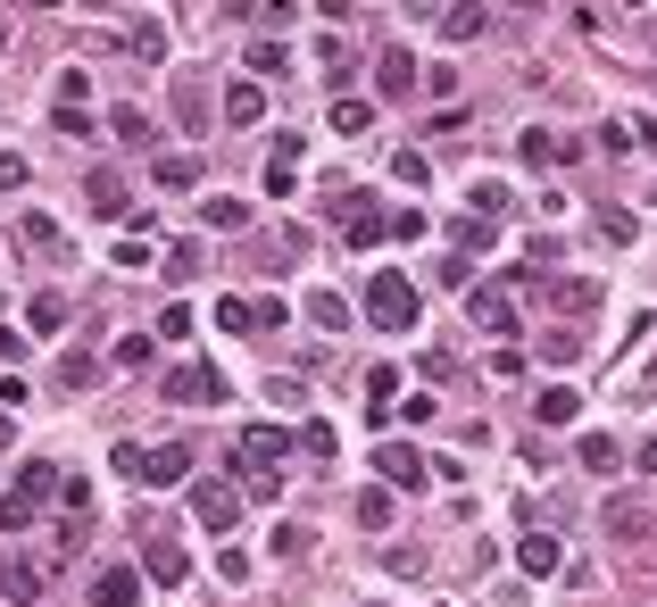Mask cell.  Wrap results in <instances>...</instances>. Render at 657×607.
Segmentation results:
<instances>
[{"instance_id":"cell-28","label":"cell","mask_w":657,"mask_h":607,"mask_svg":"<svg viewBox=\"0 0 657 607\" xmlns=\"http://www.w3.org/2000/svg\"><path fill=\"white\" fill-rule=\"evenodd\" d=\"M467 217H491V225H500V217H507V184H474L467 191Z\"/></svg>"},{"instance_id":"cell-30","label":"cell","mask_w":657,"mask_h":607,"mask_svg":"<svg viewBox=\"0 0 657 607\" xmlns=\"http://www.w3.org/2000/svg\"><path fill=\"white\" fill-rule=\"evenodd\" d=\"M109 125H117V142H142V151H151V142H158V125H151V117H142V109H117Z\"/></svg>"},{"instance_id":"cell-15","label":"cell","mask_w":657,"mask_h":607,"mask_svg":"<svg viewBox=\"0 0 657 607\" xmlns=\"http://www.w3.org/2000/svg\"><path fill=\"white\" fill-rule=\"evenodd\" d=\"M516 566H525V574H558V566H566L558 532H525V541H516Z\"/></svg>"},{"instance_id":"cell-25","label":"cell","mask_w":657,"mask_h":607,"mask_svg":"<svg viewBox=\"0 0 657 607\" xmlns=\"http://www.w3.org/2000/svg\"><path fill=\"white\" fill-rule=\"evenodd\" d=\"M200 225H208V233H242V225H250V200H208Z\"/></svg>"},{"instance_id":"cell-22","label":"cell","mask_w":657,"mask_h":607,"mask_svg":"<svg viewBox=\"0 0 657 607\" xmlns=\"http://www.w3.org/2000/svg\"><path fill=\"white\" fill-rule=\"evenodd\" d=\"M325 117H333V133L350 142V133H366V125H375V100H350V92H341V100H333Z\"/></svg>"},{"instance_id":"cell-32","label":"cell","mask_w":657,"mask_h":607,"mask_svg":"<svg viewBox=\"0 0 657 607\" xmlns=\"http://www.w3.org/2000/svg\"><path fill=\"white\" fill-rule=\"evenodd\" d=\"M117 366H142V375H151V366H158V342H151V333H125V342H117Z\"/></svg>"},{"instance_id":"cell-23","label":"cell","mask_w":657,"mask_h":607,"mask_svg":"<svg viewBox=\"0 0 657 607\" xmlns=\"http://www.w3.org/2000/svg\"><path fill=\"white\" fill-rule=\"evenodd\" d=\"M441 34H450V42H483L491 34V9H441Z\"/></svg>"},{"instance_id":"cell-21","label":"cell","mask_w":657,"mask_h":607,"mask_svg":"<svg viewBox=\"0 0 657 607\" xmlns=\"http://www.w3.org/2000/svg\"><path fill=\"white\" fill-rule=\"evenodd\" d=\"M392 391H399V366H366V417H392Z\"/></svg>"},{"instance_id":"cell-36","label":"cell","mask_w":657,"mask_h":607,"mask_svg":"<svg viewBox=\"0 0 657 607\" xmlns=\"http://www.w3.org/2000/svg\"><path fill=\"white\" fill-rule=\"evenodd\" d=\"M250 76H283V42H250Z\"/></svg>"},{"instance_id":"cell-43","label":"cell","mask_w":657,"mask_h":607,"mask_svg":"<svg viewBox=\"0 0 657 607\" xmlns=\"http://www.w3.org/2000/svg\"><path fill=\"white\" fill-rule=\"evenodd\" d=\"M18 184H25V158H18V151H0V191H18Z\"/></svg>"},{"instance_id":"cell-24","label":"cell","mask_w":657,"mask_h":607,"mask_svg":"<svg viewBox=\"0 0 657 607\" xmlns=\"http://www.w3.org/2000/svg\"><path fill=\"white\" fill-rule=\"evenodd\" d=\"M191 184H200V158H191V151H167V158H158V191H191Z\"/></svg>"},{"instance_id":"cell-19","label":"cell","mask_w":657,"mask_h":607,"mask_svg":"<svg viewBox=\"0 0 657 607\" xmlns=\"http://www.w3.org/2000/svg\"><path fill=\"white\" fill-rule=\"evenodd\" d=\"M84 200H92V217H125V175H109V167H100L92 184H84Z\"/></svg>"},{"instance_id":"cell-20","label":"cell","mask_w":657,"mask_h":607,"mask_svg":"<svg viewBox=\"0 0 657 607\" xmlns=\"http://www.w3.org/2000/svg\"><path fill=\"white\" fill-rule=\"evenodd\" d=\"M0 599H9V607H34L42 599V566H0Z\"/></svg>"},{"instance_id":"cell-10","label":"cell","mask_w":657,"mask_h":607,"mask_svg":"<svg viewBox=\"0 0 657 607\" xmlns=\"http://www.w3.org/2000/svg\"><path fill=\"white\" fill-rule=\"evenodd\" d=\"M416 76H425V67H416L408 51H383V58H375V92H383V100H408Z\"/></svg>"},{"instance_id":"cell-14","label":"cell","mask_w":657,"mask_h":607,"mask_svg":"<svg viewBox=\"0 0 657 607\" xmlns=\"http://www.w3.org/2000/svg\"><path fill=\"white\" fill-rule=\"evenodd\" d=\"M516 151H525V167H566V158H582V142H558V133H541V125H533L525 142H516Z\"/></svg>"},{"instance_id":"cell-26","label":"cell","mask_w":657,"mask_h":607,"mask_svg":"<svg viewBox=\"0 0 657 607\" xmlns=\"http://www.w3.org/2000/svg\"><path fill=\"white\" fill-rule=\"evenodd\" d=\"M533 417H541V424H574V417H582V399L566 391V383H549V391H541V408H533Z\"/></svg>"},{"instance_id":"cell-4","label":"cell","mask_w":657,"mask_h":607,"mask_svg":"<svg viewBox=\"0 0 657 607\" xmlns=\"http://www.w3.org/2000/svg\"><path fill=\"white\" fill-rule=\"evenodd\" d=\"M366 324H383V333H408L416 324V284L399 266H383L375 284H366Z\"/></svg>"},{"instance_id":"cell-33","label":"cell","mask_w":657,"mask_h":607,"mask_svg":"<svg viewBox=\"0 0 657 607\" xmlns=\"http://www.w3.org/2000/svg\"><path fill=\"white\" fill-rule=\"evenodd\" d=\"M58 383H67V391H84V383H100V358H84V350H67V358H58Z\"/></svg>"},{"instance_id":"cell-31","label":"cell","mask_w":657,"mask_h":607,"mask_svg":"<svg viewBox=\"0 0 657 607\" xmlns=\"http://www.w3.org/2000/svg\"><path fill=\"white\" fill-rule=\"evenodd\" d=\"M308 317H317L325 333H350V308H341V291H317V300H308Z\"/></svg>"},{"instance_id":"cell-17","label":"cell","mask_w":657,"mask_h":607,"mask_svg":"<svg viewBox=\"0 0 657 607\" xmlns=\"http://www.w3.org/2000/svg\"><path fill=\"white\" fill-rule=\"evenodd\" d=\"M67 291H34V308H25V333H67Z\"/></svg>"},{"instance_id":"cell-45","label":"cell","mask_w":657,"mask_h":607,"mask_svg":"<svg viewBox=\"0 0 657 607\" xmlns=\"http://www.w3.org/2000/svg\"><path fill=\"white\" fill-rule=\"evenodd\" d=\"M0 51H9V34H0Z\"/></svg>"},{"instance_id":"cell-18","label":"cell","mask_w":657,"mask_h":607,"mask_svg":"<svg viewBox=\"0 0 657 607\" xmlns=\"http://www.w3.org/2000/svg\"><path fill=\"white\" fill-rule=\"evenodd\" d=\"M259 117H266V92H259V76H242L226 92V125H259Z\"/></svg>"},{"instance_id":"cell-44","label":"cell","mask_w":657,"mask_h":607,"mask_svg":"<svg viewBox=\"0 0 657 607\" xmlns=\"http://www.w3.org/2000/svg\"><path fill=\"white\" fill-rule=\"evenodd\" d=\"M633 9H649V0H633Z\"/></svg>"},{"instance_id":"cell-27","label":"cell","mask_w":657,"mask_h":607,"mask_svg":"<svg viewBox=\"0 0 657 607\" xmlns=\"http://www.w3.org/2000/svg\"><path fill=\"white\" fill-rule=\"evenodd\" d=\"M217 324H226V333H259V300H242V291L217 300Z\"/></svg>"},{"instance_id":"cell-16","label":"cell","mask_w":657,"mask_h":607,"mask_svg":"<svg viewBox=\"0 0 657 607\" xmlns=\"http://www.w3.org/2000/svg\"><path fill=\"white\" fill-rule=\"evenodd\" d=\"M133 599H142V574H133V566H109L92 583V607H133Z\"/></svg>"},{"instance_id":"cell-7","label":"cell","mask_w":657,"mask_h":607,"mask_svg":"<svg viewBox=\"0 0 657 607\" xmlns=\"http://www.w3.org/2000/svg\"><path fill=\"white\" fill-rule=\"evenodd\" d=\"M333 225L350 233V250L383 242V209H375V191H350V200H333Z\"/></svg>"},{"instance_id":"cell-11","label":"cell","mask_w":657,"mask_h":607,"mask_svg":"<svg viewBox=\"0 0 657 607\" xmlns=\"http://www.w3.org/2000/svg\"><path fill=\"white\" fill-rule=\"evenodd\" d=\"M474 317H483V333H500V342H507V333H516V291H507V284L474 291Z\"/></svg>"},{"instance_id":"cell-3","label":"cell","mask_w":657,"mask_h":607,"mask_svg":"<svg viewBox=\"0 0 657 607\" xmlns=\"http://www.w3.org/2000/svg\"><path fill=\"white\" fill-rule=\"evenodd\" d=\"M51 492H58V466H51V457L18 466V483H9V499H0V525H9V532H25V525L42 516V499H51Z\"/></svg>"},{"instance_id":"cell-34","label":"cell","mask_w":657,"mask_h":607,"mask_svg":"<svg viewBox=\"0 0 657 607\" xmlns=\"http://www.w3.org/2000/svg\"><path fill=\"white\" fill-rule=\"evenodd\" d=\"M18 242L25 250H58V225H51V217H18Z\"/></svg>"},{"instance_id":"cell-6","label":"cell","mask_w":657,"mask_h":607,"mask_svg":"<svg viewBox=\"0 0 657 607\" xmlns=\"http://www.w3.org/2000/svg\"><path fill=\"white\" fill-rule=\"evenodd\" d=\"M158 391H167L175 408H226V391H233V383L217 375V366H175V375L158 383Z\"/></svg>"},{"instance_id":"cell-37","label":"cell","mask_w":657,"mask_h":607,"mask_svg":"<svg viewBox=\"0 0 657 607\" xmlns=\"http://www.w3.org/2000/svg\"><path fill=\"white\" fill-rule=\"evenodd\" d=\"M184 333H191V308H158V333H151V342H184Z\"/></svg>"},{"instance_id":"cell-1","label":"cell","mask_w":657,"mask_h":607,"mask_svg":"<svg viewBox=\"0 0 657 607\" xmlns=\"http://www.w3.org/2000/svg\"><path fill=\"white\" fill-rule=\"evenodd\" d=\"M233 466H242V483H250L259 508H275V499H283V433H275V424L233 433Z\"/></svg>"},{"instance_id":"cell-12","label":"cell","mask_w":657,"mask_h":607,"mask_svg":"<svg viewBox=\"0 0 657 607\" xmlns=\"http://www.w3.org/2000/svg\"><path fill=\"white\" fill-rule=\"evenodd\" d=\"M350 516H358V525H366V532H392V516H399V499H392V483H366V492H358V499H350Z\"/></svg>"},{"instance_id":"cell-42","label":"cell","mask_w":657,"mask_h":607,"mask_svg":"<svg viewBox=\"0 0 657 607\" xmlns=\"http://www.w3.org/2000/svg\"><path fill=\"white\" fill-rule=\"evenodd\" d=\"M25 358V333H18V324H0V366H18Z\"/></svg>"},{"instance_id":"cell-35","label":"cell","mask_w":657,"mask_h":607,"mask_svg":"<svg viewBox=\"0 0 657 607\" xmlns=\"http://www.w3.org/2000/svg\"><path fill=\"white\" fill-rule=\"evenodd\" d=\"M549 300H558V308H574V317H582V308H600V284H558Z\"/></svg>"},{"instance_id":"cell-29","label":"cell","mask_w":657,"mask_h":607,"mask_svg":"<svg viewBox=\"0 0 657 607\" xmlns=\"http://www.w3.org/2000/svg\"><path fill=\"white\" fill-rule=\"evenodd\" d=\"M582 466H591V475H616V466H624V441H582Z\"/></svg>"},{"instance_id":"cell-2","label":"cell","mask_w":657,"mask_h":607,"mask_svg":"<svg viewBox=\"0 0 657 607\" xmlns=\"http://www.w3.org/2000/svg\"><path fill=\"white\" fill-rule=\"evenodd\" d=\"M109 466L125 483H142V492H167V483H191V450L184 441H158V450H142V441H117Z\"/></svg>"},{"instance_id":"cell-8","label":"cell","mask_w":657,"mask_h":607,"mask_svg":"<svg viewBox=\"0 0 657 607\" xmlns=\"http://www.w3.org/2000/svg\"><path fill=\"white\" fill-rule=\"evenodd\" d=\"M375 466H383V483H392V492H425V475H432V466L408 450V441H383V450H375Z\"/></svg>"},{"instance_id":"cell-9","label":"cell","mask_w":657,"mask_h":607,"mask_svg":"<svg viewBox=\"0 0 657 607\" xmlns=\"http://www.w3.org/2000/svg\"><path fill=\"white\" fill-rule=\"evenodd\" d=\"M151 583H158V591H184V583H191V558L175 550L158 525H151Z\"/></svg>"},{"instance_id":"cell-13","label":"cell","mask_w":657,"mask_h":607,"mask_svg":"<svg viewBox=\"0 0 657 607\" xmlns=\"http://www.w3.org/2000/svg\"><path fill=\"white\" fill-rule=\"evenodd\" d=\"M292 167H300V133H275V151H266V191H275V200L300 184Z\"/></svg>"},{"instance_id":"cell-39","label":"cell","mask_w":657,"mask_h":607,"mask_svg":"<svg viewBox=\"0 0 657 607\" xmlns=\"http://www.w3.org/2000/svg\"><path fill=\"white\" fill-rule=\"evenodd\" d=\"M392 242H425V209H399L392 217Z\"/></svg>"},{"instance_id":"cell-5","label":"cell","mask_w":657,"mask_h":607,"mask_svg":"<svg viewBox=\"0 0 657 607\" xmlns=\"http://www.w3.org/2000/svg\"><path fill=\"white\" fill-rule=\"evenodd\" d=\"M191 516H200L208 532H233L242 525V492H233L226 475H191Z\"/></svg>"},{"instance_id":"cell-41","label":"cell","mask_w":657,"mask_h":607,"mask_svg":"<svg viewBox=\"0 0 657 607\" xmlns=\"http://www.w3.org/2000/svg\"><path fill=\"white\" fill-rule=\"evenodd\" d=\"M574 350H582L574 333H541V358H549V366H566V358H574Z\"/></svg>"},{"instance_id":"cell-40","label":"cell","mask_w":657,"mask_h":607,"mask_svg":"<svg viewBox=\"0 0 657 607\" xmlns=\"http://www.w3.org/2000/svg\"><path fill=\"white\" fill-rule=\"evenodd\" d=\"M600 233L607 242H633V209H600Z\"/></svg>"},{"instance_id":"cell-38","label":"cell","mask_w":657,"mask_h":607,"mask_svg":"<svg viewBox=\"0 0 657 607\" xmlns=\"http://www.w3.org/2000/svg\"><path fill=\"white\" fill-rule=\"evenodd\" d=\"M51 125L67 133V142H84V133H92V109H51Z\"/></svg>"}]
</instances>
